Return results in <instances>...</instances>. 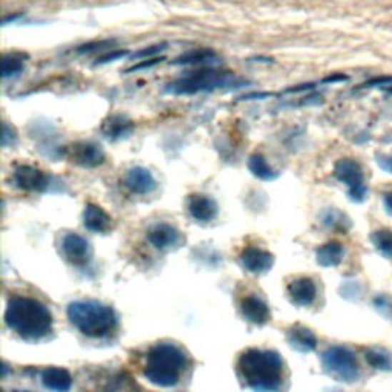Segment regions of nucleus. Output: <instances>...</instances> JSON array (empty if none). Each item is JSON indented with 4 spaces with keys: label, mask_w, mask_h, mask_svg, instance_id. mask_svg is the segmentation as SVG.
I'll return each instance as SVG.
<instances>
[{
    "label": "nucleus",
    "mask_w": 392,
    "mask_h": 392,
    "mask_svg": "<svg viewBox=\"0 0 392 392\" xmlns=\"http://www.w3.org/2000/svg\"><path fill=\"white\" fill-rule=\"evenodd\" d=\"M5 323L24 341L39 342L52 333L54 319L45 303L28 296H14L8 302Z\"/></svg>",
    "instance_id": "f257e3e1"
},
{
    "label": "nucleus",
    "mask_w": 392,
    "mask_h": 392,
    "mask_svg": "<svg viewBox=\"0 0 392 392\" xmlns=\"http://www.w3.org/2000/svg\"><path fill=\"white\" fill-rule=\"evenodd\" d=\"M238 374L254 391H278L283 381V360L271 349L250 348L238 358Z\"/></svg>",
    "instance_id": "f03ea898"
},
{
    "label": "nucleus",
    "mask_w": 392,
    "mask_h": 392,
    "mask_svg": "<svg viewBox=\"0 0 392 392\" xmlns=\"http://www.w3.org/2000/svg\"><path fill=\"white\" fill-rule=\"evenodd\" d=\"M189 365L186 353L171 342L154 345L146 354L143 376L149 383L172 388L181 380Z\"/></svg>",
    "instance_id": "7ed1b4c3"
},
{
    "label": "nucleus",
    "mask_w": 392,
    "mask_h": 392,
    "mask_svg": "<svg viewBox=\"0 0 392 392\" xmlns=\"http://www.w3.org/2000/svg\"><path fill=\"white\" fill-rule=\"evenodd\" d=\"M68 319L74 328L92 338L109 337L116 330L119 319L112 306L99 301H76L68 305Z\"/></svg>",
    "instance_id": "20e7f679"
},
{
    "label": "nucleus",
    "mask_w": 392,
    "mask_h": 392,
    "mask_svg": "<svg viewBox=\"0 0 392 392\" xmlns=\"http://www.w3.org/2000/svg\"><path fill=\"white\" fill-rule=\"evenodd\" d=\"M243 80L236 79L231 72L216 69H201L189 72L186 77L175 80L167 84L166 91L174 95H194L199 92H211L216 89L241 88Z\"/></svg>",
    "instance_id": "39448f33"
},
{
    "label": "nucleus",
    "mask_w": 392,
    "mask_h": 392,
    "mask_svg": "<svg viewBox=\"0 0 392 392\" xmlns=\"http://www.w3.org/2000/svg\"><path fill=\"white\" fill-rule=\"evenodd\" d=\"M321 360L325 373L334 377L337 381L354 383L360 376L357 357L346 346H330L322 353Z\"/></svg>",
    "instance_id": "423d86ee"
},
{
    "label": "nucleus",
    "mask_w": 392,
    "mask_h": 392,
    "mask_svg": "<svg viewBox=\"0 0 392 392\" xmlns=\"http://www.w3.org/2000/svg\"><path fill=\"white\" fill-rule=\"evenodd\" d=\"M334 176L348 187V195L354 203H362L366 198L368 187L363 169L353 158H342L334 164Z\"/></svg>",
    "instance_id": "0eeeda50"
},
{
    "label": "nucleus",
    "mask_w": 392,
    "mask_h": 392,
    "mask_svg": "<svg viewBox=\"0 0 392 392\" xmlns=\"http://www.w3.org/2000/svg\"><path fill=\"white\" fill-rule=\"evenodd\" d=\"M13 183L25 192H46L51 186V176L33 166H17L13 172Z\"/></svg>",
    "instance_id": "6e6552de"
},
{
    "label": "nucleus",
    "mask_w": 392,
    "mask_h": 392,
    "mask_svg": "<svg viewBox=\"0 0 392 392\" xmlns=\"http://www.w3.org/2000/svg\"><path fill=\"white\" fill-rule=\"evenodd\" d=\"M61 253L63 258L76 267H86L92 259L91 243L77 233H68L63 236Z\"/></svg>",
    "instance_id": "1a4fd4ad"
},
{
    "label": "nucleus",
    "mask_w": 392,
    "mask_h": 392,
    "mask_svg": "<svg viewBox=\"0 0 392 392\" xmlns=\"http://www.w3.org/2000/svg\"><path fill=\"white\" fill-rule=\"evenodd\" d=\"M66 156L72 163H76L77 166L92 169V167H99L104 163L106 156L101 147L95 143L89 141H79L74 143L69 147H66L65 151Z\"/></svg>",
    "instance_id": "9d476101"
},
{
    "label": "nucleus",
    "mask_w": 392,
    "mask_h": 392,
    "mask_svg": "<svg viewBox=\"0 0 392 392\" xmlns=\"http://www.w3.org/2000/svg\"><path fill=\"white\" fill-rule=\"evenodd\" d=\"M123 183L126 189H129L135 195H149L158 186L149 169L140 166L129 169L123 178Z\"/></svg>",
    "instance_id": "9b49d317"
},
{
    "label": "nucleus",
    "mask_w": 392,
    "mask_h": 392,
    "mask_svg": "<svg viewBox=\"0 0 392 392\" xmlns=\"http://www.w3.org/2000/svg\"><path fill=\"white\" fill-rule=\"evenodd\" d=\"M239 261L243 270H247L253 274H262L271 270L274 263V256L270 251H266L262 248L247 247L242 250Z\"/></svg>",
    "instance_id": "f8f14e48"
},
{
    "label": "nucleus",
    "mask_w": 392,
    "mask_h": 392,
    "mask_svg": "<svg viewBox=\"0 0 392 392\" xmlns=\"http://www.w3.org/2000/svg\"><path fill=\"white\" fill-rule=\"evenodd\" d=\"M287 293L290 302L293 305L298 306H310L314 303L316 296H317V287L311 278L306 276H301L293 279L288 287H287Z\"/></svg>",
    "instance_id": "ddd939ff"
},
{
    "label": "nucleus",
    "mask_w": 392,
    "mask_h": 392,
    "mask_svg": "<svg viewBox=\"0 0 392 392\" xmlns=\"http://www.w3.org/2000/svg\"><path fill=\"white\" fill-rule=\"evenodd\" d=\"M147 241L156 250H171L176 247L179 241H181V233L174 226L160 222V224H155L147 231Z\"/></svg>",
    "instance_id": "4468645a"
},
{
    "label": "nucleus",
    "mask_w": 392,
    "mask_h": 392,
    "mask_svg": "<svg viewBox=\"0 0 392 392\" xmlns=\"http://www.w3.org/2000/svg\"><path fill=\"white\" fill-rule=\"evenodd\" d=\"M187 210L198 222H210L218 216V204L207 195L194 194L187 198Z\"/></svg>",
    "instance_id": "2eb2a0df"
},
{
    "label": "nucleus",
    "mask_w": 392,
    "mask_h": 392,
    "mask_svg": "<svg viewBox=\"0 0 392 392\" xmlns=\"http://www.w3.org/2000/svg\"><path fill=\"white\" fill-rule=\"evenodd\" d=\"M134 129H135V123L121 114L109 115L101 124L103 136L112 141L127 139V136L134 132Z\"/></svg>",
    "instance_id": "dca6fc26"
},
{
    "label": "nucleus",
    "mask_w": 392,
    "mask_h": 392,
    "mask_svg": "<svg viewBox=\"0 0 392 392\" xmlns=\"http://www.w3.org/2000/svg\"><path fill=\"white\" fill-rule=\"evenodd\" d=\"M241 313L243 319L254 325H266L271 321V311L268 305L256 296H247L241 301Z\"/></svg>",
    "instance_id": "f3484780"
},
{
    "label": "nucleus",
    "mask_w": 392,
    "mask_h": 392,
    "mask_svg": "<svg viewBox=\"0 0 392 392\" xmlns=\"http://www.w3.org/2000/svg\"><path fill=\"white\" fill-rule=\"evenodd\" d=\"M83 224L92 233L104 235L112 228V218L97 204H86L83 211Z\"/></svg>",
    "instance_id": "a211bd4d"
},
{
    "label": "nucleus",
    "mask_w": 392,
    "mask_h": 392,
    "mask_svg": "<svg viewBox=\"0 0 392 392\" xmlns=\"http://www.w3.org/2000/svg\"><path fill=\"white\" fill-rule=\"evenodd\" d=\"M287 341L290 346L296 351H299L302 354H308L313 353L317 348V337L316 334L303 325H294L288 330L287 334Z\"/></svg>",
    "instance_id": "6ab92c4d"
},
{
    "label": "nucleus",
    "mask_w": 392,
    "mask_h": 392,
    "mask_svg": "<svg viewBox=\"0 0 392 392\" xmlns=\"http://www.w3.org/2000/svg\"><path fill=\"white\" fill-rule=\"evenodd\" d=\"M40 378L44 386L52 391L65 392V391H69L72 386V377L69 374V371L65 368H57V366L46 368L41 371Z\"/></svg>",
    "instance_id": "aec40b11"
},
{
    "label": "nucleus",
    "mask_w": 392,
    "mask_h": 392,
    "mask_svg": "<svg viewBox=\"0 0 392 392\" xmlns=\"http://www.w3.org/2000/svg\"><path fill=\"white\" fill-rule=\"evenodd\" d=\"M345 256V248L341 242L331 241L323 243L322 247L317 248L316 251V261L321 267L330 268V267H337L338 263L343 261Z\"/></svg>",
    "instance_id": "412c9836"
},
{
    "label": "nucleus",
    "mask_w": 392,
    "mask_h": 392,
    "mask_svg": "<svg viewBox=\"0 0 392 392\" xmlns=\"http://www.w3.org/2000/svg\"><path fill=\"white\" fill-rule=\"evenodd\" d=\"M218 59L216 52L208 48L192 49L184 52L183 56L175 59L172 63L178 66H192V65H206V63H213Z\"/></svg>",
    "instance_id": "4be33fe9"
},
{
    "label": "nucleus",
    "mask_w": 392,
    "mask_h": 392,
    "mask_svg": "<svg viewBox=\"0 0 392 392\" xmlns=\"http://www.w3.org/2000/svg\"><path fill=\"white\" fill-rule=\"evenodd\" d=\"M248 171L253 176H256L262 181H273L279 176V174L268 164V161L259 154H254L248 158Z\"/></svg>",
    "instance_id": "5701e85b"
},
{
    "label": "nucleus",
    "mask_w": 392,
    "mask_h": 392,
    "mask_svg": "<svg viewBox=\"0 0 392 392\" xmlns=\"http://www.w3.org/2000/svg\"><path fill=\"white\" fill-rule=\"evenodd\" d=\"M366 363L377 371H392V356L380 348H369L365 351Z\"/></svg>",
    "instance_id": "b1692460"
},
{
    "label": "nucleus",
    "mask_w": 392,
    "mask_h": 392,
    "mask_svg": "<svg viewBox=\"0 0 392 392\" xmlns=\"http://www.w3.org/2000/svg\"><path fill=\"white\" fill-rule=\"evenodd\" d=\"M376 250L386 259H392V231L388 228H380L371 233L369 236Z\"/></svg>",
    "instance_id": "393cba45"
},
{
    "label": "nucleus",
    "mask_w": 392,
    "mask_h": 392,
    "mask_svg": "<svg viewBox=\"0 0 392 392\" xmlns=\"http://www.w3.org/2000/svg\"><path fill=\"white\" fill-rule=\"evenodd\" d=\"M24 61H25V57L22 54L5 56L2 61V77L8 79V77L19 76V74L24 71V66H25Z\"/></svg>",
    "instance_id": "a878e982"
},
{
    "label": "nucleus",
    "mask_w": 392,
    "mask_h": 392,
    "mask_svg": "<svg viewBox=\"0 0 392 392\" xmlns=\"http://www.w3.org/2000/svg\"><path fill=\"white\" fill-rule=\"evenodd\" d=\"M322 222L326 227L334 228V230H342V231H345L349 226H351V221H349L342 211L334 210V208L325 211L322 216Z\"/></svg>",
    "instance_id": "bb28decb"
},
{
    "label": "nucleus",
    "mask_w": 392,
    "mask_h": 392,
    "mask_svg": "<svg viewBox=\"0 0 392 392\" xmlns=\"http://www.w3.org/2000/svg\"><path fill=\"white\" fill-rule=\"evenodd\" d=\"M119 44V40L114 39H106V40H95L89 41L86 45H81L77 48L79 54H91V52H103V51H111L114 46Z\"/></svg>",
    "instance_id": "cd10ccee"
},
{
    "label": "nucleus",
    "mask_w": 392,
    "mask_h": 392,
    "mask_svg": "<svg viewBox=\"0 0 392 392\" xmlns=\"http://www.w3.org/2000/svg\"><path fill=\"white\" fill-rule=\"evenodd\" d=\"M376 310L381 314L388 317V319H392V301L388 298V296L380 294L373 301Z\"/></svg>",
    "instance_id": "c85d7f7f"
},
{
    "label": "nucleus",
    "mask_w": 392,
    "mask_h": 392,
    "mask_svg": "<svg viewBox=\"0 0 392 392\" xmlns=\"http://www.w3.org/2000/svg\"><path fill=\"white\" fill-rule=\"evenodd\" d=\"M167 46V44H160V45H154V46H149V48H144L139 52H135V54H132V59H151L156 54H160L161 51H164Z\"/></svg>",
    "instance_id": "c756f323"
},
{
    "label": "nucleus",
    "mask_w": 392,
    "mask_h": 392,
    "mask_svg": "<svg viewBox=\"0 0 392 392\" xmlns=\"http://www.w3.org/2000/svg\"><path fill=\"white\" fill-rule=\"evenodd\" d=\"M126 56H129V52L127 51H123V49H111L108 52H104V54L101 57L97 59V65H104V63H111L114 60H119V59H123Z\"/></svg>",
    "instance_id": "7c9ffc66"
},
{
    "label": "nucleus",
    "mask_w": 392,
    "mask_h": 392,
    "mask_svg": "<svg viewBox=\"0 0 392 392\" xmlns=\"http://www.w3.org/2000/svg\"><path fill=\"white\" fill-rule=\"evenodd\" d=\"M391 84H392V76H381V77L368 80L360 88L368 89V88H378V86H391Z\"/></svg>",
    "instance_id": "2f4dec72"
},
{
    "label": "nucleus",
    "mask_w": 392,
    "mask_h": 392,
    "mask_svg": "<svg viewBox=\"0 0 392 392\" xmlns=\"http://www.w3.org/2000/svg\"><path fill=\"white\" fill-rule=\"evenodd\" d=\"M17 143V134L13 129V127H9L8 123H4V134H2V146L8 147V146H14Z\"/></svg>",
    "instance_id": "473e14b6"
},
{
    "label": "nucleus",
    "mask_w": 392,
    "mask_h": 392,
    "mask_svg": "<svg viewBox=\"0 0 392 392\" xmlns=\"http://www.w3.org/2000/svg\"><path fill=\"white\" fill-rule=\"evenodd\" d=\"M376 161L378 164V167L381 169V171L392 175V156L389 155H376Z\"/></svg>",
    "instance_id": "72a5a7b5"
},
{
    "label": "nucleus",
    "mask_w": 392,
    "mask_h": 392,
    "mask_svg": "<svg viewBox=\"0 0 392 392\" xmlns=\"http://www.w3.org/2000/svg\"><path fill=\"white\" fill-rule=\"evenodd\" d=\"M164 61V59H146L144 61L139 63V65H134L131 68H127L126 72H134V71H140V69H144V68H152L155 65H158V63Z\"/></svg>",
    "instance_id": "f704fd0d"
},
{
    "label": "nucleus",
    "mask_w": 392,
    "mask_h": 392,
    "mask_svg": "<svg viewBox=\"0 0 392 392\" xmlns=\"http://www.w3.org/2000/svg\"><path fill=\"white\" fill-rule=\"evenodd\" d=\"M383 206H385L386 213L392 216V192H388L383 195Z\"/></svg>",
    "instance_id": "c9c22d12"
},
{
    "label": "nucleus",
    "mask_w": 392,
    "mask_h": 392,
    "mask_svg": "<svg viewBox=\"0 0 392 392\" xmlns=\"http://www.w3.org/2000/svg\"><path fill=\"white\" fill-rule=\"evenodd\" d=\"M348 77L346 76H338V74H337V76H330V77H326V79H323V83H333V81H343V80H346Z\"/></svg>",
    "instance_id": "e433bc0d"
},
{
    "label": "nucleus",
    "mask_w": 392,
    "mask_h": 392,
    "mask_svg": "<svg viewBox=\"0 0 392 392\" xmlns=\"http://www.w3.org/2000/svg\"><path fill=\"white\" fill-rule=\"evenodd\" d=\"M386 92H388V94H392V84H391V86L386 88Z\"/></svg>",
    "instance_id": "4c0bfd02"
}]
</instances>
